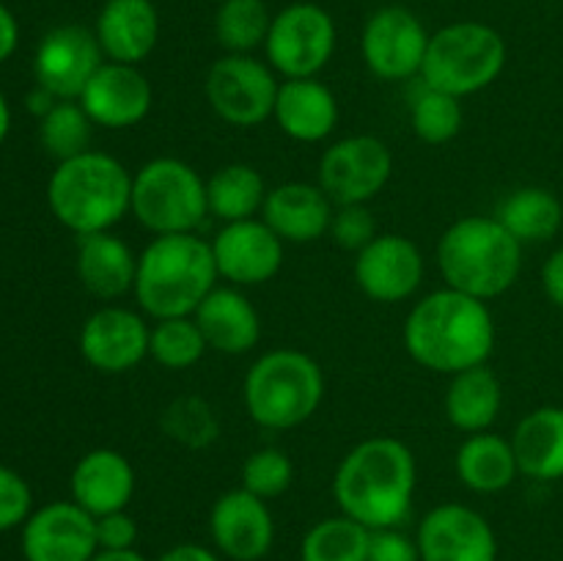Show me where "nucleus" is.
Returning <instances> with one entry per match:
<instances>
[{
  "mask_svg": "<svg viewBox=\"0 0 563 561\" xmlns=\"http://www.w3.org/2000/svg\"><path fill=\"white\" fill-rule=\"evenodd\" d=\"M495 339V317L487 302L451 286L423 295L401 328L407 355L418 366L445 377L484 366L493 355Z\"/></svg>",
  "mask_w": 563,
  "mask_h": 561,
  "instance_id": "obj_1",
  "label": "nucleus"
},
{
  "mask_svg": "<svg viewBox=\"0 0 563 561\" xmlns=\"http://www.w3.org/2000/svg\"><path fill=\"white\" fill-rule=\"evenodd\" d=\"M418 490V465L410 446L390 435L361 440L341 457L333 476V498L341 515L368 531L401 528Z\"/></svg>",
  "mask_w": 563,
  "mask_h": 561,
  "instance_id": "obj_2",
  "label": "nucleus"
},
{
  "mask_svg": "<svg viewBox=\"0 0 563 561\" xmlns=\"http://www.w3.org/2000/svg\"><path fill=\"white\" fill-rule=\"evenodd\" d=\"M218 264H214L209 240L192 234L152 237L137 253L135 295L137 308L148 319L192 317L203 297L218 286Z\"/></svg>",
  "mask_w": 563,
  "mask_h": 561,
  "instance_id": "obj_3",
  "label": "nucleus"
},
{
  "mask_svg": "<svg viewBox=\"0 0 563 561\" xmlns=\"http://www.w3.org/2000/svg\"><path fill=\"white\" fill-rule=\"evenodd\" d=\"M526 245L504 229L495 215H465L438 240L443 286L489 302L506 295L522 273Z\"/></svg>",
  "mask_w": 563,
  "mask_h": 561,
  "instance_id": "obj_4",
  "label": "nucleus"
},
{
  "mask_svg": "<svg viewBox=\"0 0 563 561\" xmlns=\"http://www.w3.org/2000/svg\"><path fill=\"white\" fill-rule=\"evenodd\" d=\"M47 201L71 234L113 231L132 209V174L108 152H88L64 160L53 170Z\"/></svg>",
  "mask_w": 563,
  "mask_h": 561,
  "instance_id": "obj_5",
  "label": "nucleus"
},
{
  "mask_svg": "<svg viewBox=\"0 0 563 561\" xmlns=\"http://www.w3.org/2000/svg\"><path fill=\"white\" fill-rule=\"evenodd\" d=\"M324 388L328 383L317 358L295 346H278L251 363L242 383V402L256 427L286 432L317 416Z\"/></svg>",
  "mask_w": 563,
  "mask_h": 561,
  "instance_id": "obj_6",
  "label": "nucleus"
},
{
  "mask_svg": "<svg viewBox=\"0 0 563 561\" xmlns=\"http://www.w3.org/2000/svg\"><path fill=\"white\" fill-rule=\"evenodd\" d=\"M506 58L509 47L500 31L487 22L460 20L432 33L418 80L465 99L493 86L504 75Z\"/></svg>",
  "mask_w": 563,
  "mask_h": 561,
  "instance_id": "obj_7",
  "label": "nucleus"
},
{
  "mask_svg": "<svg viewBox=\"0 0 563 561\" xmlns=\"http://www.w3.org/2000/svg\"><path fill=\"white\" fill-rule=\"evenodd\" d=\"M132 218L154 237L192 234L209 218L207 179L179 157H154L132 174Z\"/></svg>",
  "mask_w": 563,
  "mask_h": 561,
  "instance_id": "obj_8",
  "label": "nucleus"
},
{
  "mask_svg": "<svg viewBox=\"0 0 563 561\" xmlns=\"http://www.w3.org/2000/svg\"><path fill=\"white\" fill-rule=\"evenodd\" d=\"M335 44L339 31L330 11L319 3L297 0L273 14V25L264 42V61L284 80L319 77V72L333 58Z\"/></svg>",
  "mask_w": 563,
  "mask_h": 561,
  "instance_id": "obj_9",
  "label": "nucleus"
},
{
  "mask_svg": "<svg viewBox=\"0 0 563 561\" xmlns=\"http://www.w3.org/2000/svg\"><path fill=\"white\" fill-rule=\"evenodd\" d=\"M278 88L280 80L273 66L256 55H220L203 77V94L212 113L242 130L273 119Z\"/></svg>",
  "mask_w": 563,
  "mask_h": 561,
  "instance_id": "obj_10",
  "label": "nucleus"
},
{
  "mask_svg": "<svg viewBox=\"0 0 563 561\" xmlns=\"http://www.w3.org/2000/svg\"><path fill=\"white\" fill-rule=\"evenodd\" d=\"M394 176V152L377 135H346L333 141L319 157L317 182L335 207L368 204L388 187Z\"/></svg>",
  "mask_w": 563,
  "mask_h": 561,
  "instance_id": "obj_11",
  "label": "nucleus"
},
{
  "mask_svg": "<svg viewBox=\"0 0 563 561\" xmlns=\"http://www.w3.org/2000/svg\"><path fill=\"white\" fill-rule=\"evenodd\" d=\"M432 33L407 6H383L368 14L361 33V55L374 77L388 82L418 80Z\"/></svg>",
  "mask_w": 563,
  "mask_h": 561,
  "instance_id": "obj_12",
  "label": "nucleus"
},
{
  "mask_svg": "<svg viewBox=\"0 0 563 561\" xmlns=\"http://www.w3.org/2000/svg\"><path fill=\"white\" fill-rule=\"evenodd\" d=\"M421 561H498V537L487 517L445 501L421 517L416 531Z\"/></svg>",
  "mask_w": 563,
  "mask_h": 561,
  "instance_id": "obj_13",
  "label": "nucleus"
},
{
  "mask_svg": "<svg viewBox=\"0 0 563 561\" xmlns=\"http://www.w3.org/2000/svg\"><path fill=\"white\" fill-rule=\"evenodd\" d=\"M220 280L231 286H262L284 267L286 242L262 218L223 223L209 240Z\"/></svg>",
  "mask_w": 563,
  "mask_h": 561,
  "instance_id": "obj_14",
  "label": "nucleus"
},
{
  "mask_svg": "<svg viewBox=\"0 0 563 561\" xmlns=\"http://www.w3.org/2000/svg\"><path fill=\"white\" fill-rule=\"evenodd\" d=\"M152 324L146 314L126 306L97 308L80 328V355L102 374H126L148 358Z\"/></svg>",
  "mask_w": 563,
  "mask_h": 561,
  "instance_id": "obj_15",
  "label": "nucleus"
},
{
  "mask_svg": "<svg viewBox=\"0 0 563 561\" xmlns=\"http://www.w3.org/2000/svg\"><path fill=\"white\" fill-rule=\"evenodd\" d=\"M355 284L374 302H405L421 289L427 262L410 237L377 234L355 253Z\"/></svg>",
  "mask_w": 563,
  "mask_h": 561,
  "instance_id": "obj_16",
  "label": "nucleus"
},
{
  "mask_svg": "<svg viewBox=\"0 0 563 561\" xmlns=\"http://www.w3.org/2000/svg\"><path fill=\"white\" fill-rule=\"evenodd\" d=\"M212 548L229 561H262L275 544V517L267 501L234 487L209 509Z\"/></svg>",
  "mask_w": 563,
  "mask_h": 561,
  "instance_id": "obj_17",
  "label": "nucleus"
},
{
  "mask_svg": "<svg viewBox=\"0 0 563 561\" xmlns=\"http://www.w3.org/2000/svg\"><path fill=\"white\" fill-rule=\"evenodd\" d=\"M97 553V517L75 501H53L22 526L25 561H91Z\"/></svg>",
  "mask_w": 563,
  "mask_h": 561,
  "instance_id": "obj_18",
  "label": "nucleus"
},
{
  "mask_svg": "<svg viewBox=\"0 0 563 561\" xmlns=\"http://www.w3.org/2000/svg\"><path fill=\"white\" fill-rule=\"evenodd\" d=\"M102 64L104 53L97 33L82 25H60L38 42L33 72L38 86L55 99H80L82 88Z\"/></svg>",
  "mask_w": 563,
  "mask_h": 561,
  "instance_id": "obj_19",
  "label": "nucleus"
},
{
  "mask_svg": "<svg viewBox=\"0 0 563 561\" xmlns=\"http://www.w3.org/2000/svg\"><path fill=\"white\" fill-rule=\"evenodd\" d=\"M77 102L82 105L93 127L132 130L152 113L154 88L141 66L104 61L97 75L82 88Z\"/></svg>",
  "mask_w": 563,
  "mask_h": 561,
  "instance_id": "obj_20",
  "label": "nucleus"
},
{
  "mask_svg": "<svg viewBox=\"0 0 563 561\" xmlns=\"http://www.w3.org/2000/svg\"><path fill=\"white\" fill-rule=\"evenodd\" d=\"M333 212V198L319 182H284L269 187L262 220L286 245H308L328 237Z\"/></svg>",
  "mask_w": 563,
  "mask_h": 561,
  "instance_id": "obj_21",
  "label": "nucleus"
},
{
  "mask_svg": "<svg viewBox=\"0 0 563 561\" xmlns=\"http://www.w3.org/2000/svg\"><path fill=\"white\" fill-rule=\"evenodd\" d=\"M209 350L220 355H247L262 341V314L240 286H214L192 314Z\"/></svg>",
  "mask_w": 563,
  "mask_h": 561,
  "instance_id": "obj_22",
  "label": "nucleus"
},
{
  "mask_svg": "<svg viewBox=\"0 0 563 561\" xmlns=\"http://www.w3.org/2000/svg\"><path fill=\"white\" fill-rule=\"evenodd\" d=\"M135 468L121 451L93 449L77 460L71 471V501L91 517L124 512L135 495Z\"/></svg>",
  "mask_w": 563,
  "mask_h": 561,
  "instance_id": "obj_23",
  "label": "nucleus"
},
{
  "mask_svg": "<svg viewBox=\"0 0 563 561\" xmlns=\"http://www.w3.org/2000/svg\"><path fill=\"white\" fill-rule=\"evenodd\" d=\"M273 119L291 141L322 143L339 127L341 108L328 82L319 77H300V80H280Z\"/></svg>",
  "mask_w": 563,
  "mask_h": 561,
  "instance_id": "obj_24",
  "label": "nucleus"
},
{
  "mask_svg": "<svg viewBox=\"0 0 563 561\" xmlns=\"http://www.w3.org/2000/svg\"><path fill=\"white\" fill-rule=\"evenodd\" d=\"M93 33L104 61L141 66L159 42L157 6L152 0H104Z\"/></svg>",
  "mask_w": 563,
  "mask_h": 561,
  "instance_id": "obj_25",
  "label": "nucleus"
},
{
  "mask_svg": "<svg viewBox=\"0 0 563 561\" xmlns=\"http://www.w3.org/2000/svg\"><path fill=\"white\" fill-rule=\"evenodd\" d=\"M77 278L99 300H121L135 289L137 253L113 231L77 237Z\"/></svg>",
  "mask_w": 563,
  "mask_h": 561,
  "instance_id": "obj_26",
  "label": "nucleus"
},
{
  "mask_svg": "<svg viewBox=\"0 0 563 561\" xmlns=\"http://www.w3.org/2000/svg\"><path fill=\"white\" fill-rule=\"evenodd\" d=\"M520 476L533 482L563 479V407L544 405L520 418L511 432Z\"/></svg>",
  "mask_w": 563,
  "mask_h": 561,
  "instance_id": "obj_27",
  "label": "nucleus"
},
{
  "mask_svg": "<svg viewBox=\"0 0 563 561\" xmlns=\"http://www.w3.org/2000/svg\"><path fill=\"white\" fill-rule=\"evenodd\" d=\"M454 471L460 482L476 495H498L520 476L511 438L489 432L467 435L456 449Z\"/></svg>",
  "mask_w": 563,
  "mask_h": 561,
  "instance_id": "obj_28",
  "label": "nucleus"
},
{
  "mask_svg": "<svg viewBox=\"0 0 563 561\" xmlns=\"http://www.w3.org/2000/svg\"><path fill=\"white\" fill-rule=\"evenodd\" d=\"M443 407L445 418L456 432H489L504 407V383L487 363L467 369L451 377Z\"/></svg>",
  "mask_w": 563,
  "mask_h": 561,
  "instance_id": "obj_29",
  "label": "nucleus"
},
{
  "mask_svg": "<svg viewBox=\"0 0 563 561\" xmlns=\"http://www.w3.org/2000/svg\"><path fill=\"white\" fill-rule=\"evenodd\" d=\"M493 215L520 245L550 242L563 226V204L559 196L539 185H522L506 193Z\"/></svg>",
  "mask_w": 563,
  "mask_h": 561,
  "instance_id": "obj_30",
  "label": "nucleus"
},
{
  "mask_svg": "<svg viewBox=\"0 0 563 561\" xmlns=\"http://www.w3.org/2000/svg\"><path fill=\"white\" fill-rule=\"evenodd\" d=\"M267 193L269 187L262 170L247 163H229L207 179L209 215L220 223L262 218Z\"/></svg>",
  "mask_w": 563,
  "mask_h": 561,
  "instance_id": "obj_31",
  "label": "nucleus"
},
{
  "mask_svg": "<svg viewBox=\"0 0 563 561\" xmlns=\"http://www.w3.org/2000/svg\"><path fill=\"white\" fill-rule=\"evenodd\" d=\"M368 531L346 515L322 517L306 531L300 542V561H366Z\"/></svg>",
  "mask_w": 563,
  "mask_h": 561,
  "instance_id": "obj_32",
  "label": "nucleus"
},
{
  "mask_svg": "<svg viewBox=\"0 0 563 561\" xmlns=\"http://www.w3.org/2000/svg\"><path fill=\"white\" fill-rule=\"evenodd\" d=\"M273 14L264 0H223L214 11V38L231 55H253L267 42Z\"/></svg>",
  "mask_w": 563,
  "mask_h": 561,
  "instance_id": "obj_33",
  "label": "nucleus"
},
{
  "mask_svg": "<svg viewBox=\"0 0 563 561\" xmlns=\"http://www.w3.org/2000/svg\"><path fill=\"white\" fill-rule=\"evenodd\" d=\"M416 91L410 97V127L416 132L418 141L429 143V146H443L451 143L462 130L465 121V110H462V99L451 97V94L438 91V88L427 86V82L416 80Z\"/></svg>",
  "mask_w": 563,
  "mask_h": 561,
  "instance_id": "obj_34",
  "label": "nucleus"
},
{
  "mask_svg": "<svg viewBox=\"0 0 563 561\" xmlns=\"http://www.w3.org/2000/svg\"><path fill=\"white\" fill-rule=\"evenodd\" d=\"M209 346L201 328L192 317L154 319L152 339H148V358L168 372H185L201 363Z\"/></svg>",
  "mask_w": 563,
  "mask_h": 561,
  "instance_id": "obj_35",
  "label": "nucleus"
},
{
  "mask_svg": "<svg viewBox=\"0 0 563 561\" xmlns=\"http://www.w3.org/2000/svg\"><path fill=\"white\" fill-rule=\"evenodd\" d=\"M91 132L93 121L88 119V113L77 99H58L42 116V127H38L44 152L58 160V163L88 152L91 148Z\"/></svg>",
  "mask_w": 563,
  "mask_h": 561,
  "instance_id": "obj_36",
  "label": "nucleus"
},
{
  "mask_svg": "<svg viewBox=\"0 0 563 561\" xmlns=\"http://www.w3.org/2000/svg\"><path fill=\"white\" fill-rule=\"evenodd\" d=\"M163 432L185 449H209L220 438V421L207 399L179 396L165 407Z\"/></svg>",
  "mask_w": 563,
  "mask_h": 561,
  "instance_id": "obj_37",
  "label": "nucleus"
},
{
  "mask_svg": "<svg viewBox=\"0 0 563 561\" xmlns=\"http://www.w3.org/2000/svg\"><path fill=\"white\" fill-rule=\"evenodd\" d=\"M240 479V487L256 498H280L284 493H289L291 482H295V462L278 446H262V449L251 451L247 460L242 462Z\"/></svg>",
  "mask_w": 563,
  "mask_h": 561,
  "instance_id": "obj_38",
  "label": "nucleus"
},
{
  "mask_svg": "<svg viewBox=\"0 0 563 561\" xmlns=\"http://www.w3.org/2000/svg\"><path fill=\"white\" fill-rule=\"evenodd\" d=\"M377 234V220H374L368 204H341V207H335L328 237H333L341 251H363Z\"/></svg>",
  "mask_w": 563,
  "mask_h": 561,
  "instance_id": "obj_39",
  "label": "nucleus"
},
{
  "mask_svg": "<svg viewBox=\"0 0 563 561\" xmlns=\"http://www.w3.org/2000/svg\"><path fill=\"white\" fill-rule=\"evenodd\" d=\"M33 495L25 479L11 468L0 465V531L25 526L31 517Z\"/></svg>",
  "mask_w": 563,
  "mask_h": 561,
  "instance_id": "obj_40",
  "label": "nucleus"
},
{
  "mask_svg": "<svg viewBox=\"0 0 563 561\" xmlns=\"http://www.w3.org/2000/svg\"><path fill=\"white\" fill-rule=\"evenodd\" d=\"M366 561H421V553H418L416 537L401 528H377L368 537Z\"/></svg>",
  "mask_w": 563,
  "mask_h": 561,
  "instance_id": "obj_41",
  "label": "nucleus"
},
{
  "mask_svg": "<svg viewBox=\"0 0 563 561\" xmlns=\"http://www.w3.org/2000/svg\"><path fill=\"white\" fill-rule=\"evenodd\" d=\"M99 550H132L137 542V522L130 512H110L97 517Z\"/></svg>",
  "mask_w": 563,
  "mask_h": 561,
  "instance_id": "obj_42",
  "label": "nucleus"
},
{
  "mask_svg": "<svg viewBox=\"0 0 563 561\" xmlns=\"http://www.w3.org/2000/svg\"><path fill=\"white\" fill-rule=\"evenodd\" d=\"M542 289L555 308H563V245L555 248L542 264Z\"/></svg>",
  "mask_w": 563,
  "mask_h": 561,
  "instance_id": "obj_43",
  "label": "nucleus"
},
{
  "mask_svg": "<svg viewBox=\"0 0 563 561\" xmlns=\"http://www.w3.org/2000/svg\"><path fill=\"white\" fill-rule=\"evenodd\" d=\"M154 561H223V556L214 548H209V544L179 542L174 548L163 550Z\"/></svg>",
  "mask_w": 563,
  "mask_h": 561,
  "instance_id": "obj_44",
  "label": "nucleus"
},
{
  "mask_svg": "<svg viewBox=\"0 0 563 561\" xmlns=\"http://www.w3.org/2000/svg\"><path fill=\"white\" fill-rule=\"evenodd\" d=\"M16 42H20V28H16L14 14L0 3V64L14 53Z\"/></svg>",
  "mask_w": 563,
  "mask_h": 561,
  "instance_id": "obj_45",
  "label": "nucleus"
},
{
  "mask_svg": "<svg viewBox=\"0 0 563 561\" xmlns=\"http://www.w3.org/2000/svg\"><path fill=\"white\" fill-rule=\"evenodd\" d=\"M91 561H148V559L132 548V550H99Z\"/></svg>",
  "mask_w": 563,
  "mask_h": 561,
  "instance_id": "obj_46",
  "label": "nucleus"
},
{
  "mask_svg": "<svg viewBox=\"0 0 563 561\" xmlns=\"http://www.w3.org/2000/svg\"><path fill=\"white\" fill-rule=\"evenodd\" d=\"M9 124H11V110H9V102H5V97L0 94V143H3L5 135H9Z\"/></svg>",
  "mask_w": 563,
  "mask_h": 561,
  "instance_id": "obj_47",
  "label": "nucleus"
}]
</instances>
